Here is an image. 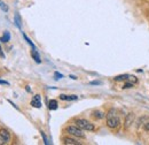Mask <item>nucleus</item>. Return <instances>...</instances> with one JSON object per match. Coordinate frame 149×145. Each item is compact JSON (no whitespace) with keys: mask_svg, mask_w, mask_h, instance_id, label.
Listing matches in <instances>:
<instances>
[{"mask_svg":"<svg viewBox=\"0 0 149 145\" xmlns=\"http://www.w3.org/2000/svg\"><path fill=\"white\" fill-rule=\"evenodd\" d=\"M10 142V134L6 129L0 130V145H6Z\"/></svg>","mask_w":149,"mask_h":145,"instance_id":"obj_4","label":"nucleus"},{"mask_svg":"<svg viewBox=\"0 0 149 145\" xmlns=\"http://www.w3.org/2000/svg\"><path fill=\"white\" fill-rule=\"evenodd\" d=\"M63 143L67 145H78L80 144L78 141H76V139H73V138H70V137H64L63 138Z\"/></svg>","mask_w":149,"mask_h":145,"instance_id":"obj_7","label":"nucleus"},{"mask_svg":"<svg viewBox=\"0 0 149 145\" xmlns=\"http://www.w3.org/2000/svg\"><path fill=\"white\" fill-rule=\"evenodd\" d=\"M9 39H10V35H9V32L8 31H5L3 32V36L1 37V42L2 43H7V42H9Z\"/></svg>","mask_w":149,"mask_h":145,"instance_id":"obj_13","label":"nucleus"},{"mask_svg":"<svg viewBox=\"0 0 149 145\" xmlns=\"http://www.w3.org/2000/svg\"><path fill=\"white\" fill-rule=\"evenodd\" d=\"M60 99L61 100H77L78 97L75 96V94H71V96H67V94H61L60 96Z\"/></svg>","mask_w":149,"mask_h":145,"instance_id":"obj_9","label":"nucleus"},{"mask_svg":"<svg viewBox=\"0 0 149 145\" xmlns=\"http://www.w3.org/2000/svg\"><path fill=\"white\" fill-rule=\"evenodd\" d=\"M31 106L36 107V108H40L41 107V99H40V96L39 94H36L32 100H31Z\"/></svg>","mask_w":149,"mask_h":145,"instance_id":"obj_6","label":"nucleus"},{"mask_svg":"<svg viewBox=\"0 0 149 145\" xmlns=\"http://www.w3.org/2000/svg\"><path fill=\"white\" fill-rule=\"evenodd\" d=\"M119 124H120V120L115 114V110H110V112L107 115V126L111 129H116Z\"/></svg>","mask_w":149,"mask_h":145,"instance_id":"obj_1","label":"nucleus"},{"mask_svg":"<svg viewBox=\"0 0 149 145\" xmlns=\"http://www.w3.org/2000/svg\"><path fill=\"white\" fill-rule=\"evenodd\" d=\"M15 23H16V26L19 27V29H22L21 17H20V14H19V13H16V14H15Z\"/></svg>","mask_w":149,"mask_h":145,"instance_id":"obj_14","label":"nucleus"},{"mask_svg":"<svg viewBox=\"0 0 149 145\" xmlns=\"http://www.w3.org/2000/svg\"><path fill=\"white\" fill-rule=\"evenodd\" d=\"M144 130L147 131V133H149V122H147V123L144 126Z\"/></svg>","mask_w":149,"mask_h":145,"instance_id":"obj_20","label":"nucleus"},{"mask_svg":"<svg viewBox=\"0 0 149 145\" xmlns=\"http://www.w3.org/2000/svg\"><path fill=\"white\" fill-rule=\"evenodd\" d=\"M128 77H130V75L124 74V75H118V76H116L114 80H115L116 82H120V81H126V80H128Z\"/></svg>","mask_w":149,"mask_h":145,"instance_id":"obj_11","label":"nucleus"},{"mask_svg":"<svg viewBox=\"0 0 149 145\" xmlns=\"http://www.w3.org/2000/svg\"><path fill=\"white\" fill-rule=\"evenodd\" d=\"M48 108L49 110H52V111H55L56 108H58V101L56 100H49L48 101Z\"/></svg>","mask_w":149,"mask_h":145,"instance_id":"obj_10","label":"nucleus"},{"mask_svg":"<svg viewBox=\"0 0 149 145\" xmlns=\"http://www.w3.org/2000/svg\"><path fill=\"white\" fill-rule=\"evenodd\" d=\"M0 8H1L3 12H8V7H7V5H6L3 1H1V0H0Z\"/></svg>","mask_w":149,"mask_h":145,"instance_id":"obj_15","label":"nucleus"},{"mask_svg":"<svg viewBox=\"0 0 149 145\" xmlns=\"http://www.w3.org/2000/svg\"><path fill=\"white\" fill-rule=\"evenodd\" d=\"M31 56H32V58L34 59V61H36L37 63H40V62H41V60H40V56H39V53L37 52V50H36V49H32V51H31Z\"/></svg>","mask_w":149,"mask_h":145,"instance_id":"obj_8","label":"nucleus"},{"mask_svg":"<svg viewBox=\"0 0 149 145\" xmlns=\"http://www.w3.org/2000/svg\"><path fill=\"white\" fill-rule=\"evenodd\" d=\"M70 77H71L72 80H76V78H77V77H76V76H73V75H70Z\"/></svg>","mask_w":149,"mask_h":145,"instance_id":"obj_24","label":"nucleus"},{"mask_svg":"<svg viewBox=\"0 0 149 145\" xmlns=\"http://www.w3.org/2000/svg\"><path fill=\"white\" fill-rule=\"evenodd\" d=\"M76 126H78L80 129L86 130V131H93L95 129L94 124L91 123L87 120H85V119H77L76 120Z\"/></svg>","mask_w":149,"mask_h":145,"instance_id":"obj_2","label":"nucleus"},{"mask_svg":"<svg viewBox=\"0 0 149 145\" xmlns=\"http://www.w3.org/2000/svg\"><path fill=\"white\" fill-rule=\"evenodd\" d=\"M40 134H41V136H43V138H44V142H45V144H49V142H48V139L46 138V136H45V134H44L43 131H40Z\"/></svg>","mask_w":149,"mask_h":145,"instance_id":"obj_18","label":"nucleus"},{"mask_svg":"<svg viewBox=\"0 0 149 145\" xmlns=\"http://www.w3.org/2000/svg\"><path fill=\"white\" fill-rule=\"evenodd\" d=\"M67 131L72 135V136H76V137H79V138H85V135L83 133V129H80L78 126H69L67 128Z\"/></svg>","mask_w":149,"mask_h":145,"instance_id":"obj_3","label":"nucleus"},{"mask_svg":"<svg viewBox=\"0 0 149 145\" xmlns=\"http://www.w3.org/2000/svg\"><path fill=\"white\" fill-rule=\"evenodd\" d=\"M93 117L96 119V120L103 119V117H104V113L101 112V111H95V112H93Z\"/></svg>","mask_w":149,"mask_h":145,"instance_id":"obj_12","label":"nucleus"},{"mask_svg":"<svg viewBox=\"0 0 149 145\" xmlns=\"http://www.w3.org/2000/svg\"><path fill=\"white\" fill-rule=\"evenodd\" d=\"M0 56H1L2 58H5V54L2 53V50H1V47H0Z\"/></svg>","mask_w":149,"mask_h":145,"instance_id":"obj_23","label":"nucleus"},{"mask_svg":"<svg viewBox=\"0 0 149 145\" xmlns=\"http://www.w3.org/2000/svg\"><path fill=\"white\" fill-rule=\"evenodd\" d=\"M0 84H5V85H9V83H8V82H6V81H0Z\"/></svg>","mask_w":149,"mask_h":145,"instance_id":"obj_22","label":"nucleus"},{"mask_svg":"<svg viewBox=\"0 0 149 145\" xmlns=\"http://www.w3.org/2000/svg\"><path fill=\"white\" fill-rule=\"evenodd\" d=\"M23 37H24V39H25V40H27V42H28V44H29V45H31V47H32V49H36V46H34V45H33V43H32V42H31V40H30L29 38H28V36H27V35H25V33H23Z\"/></svg>","mask_w":149,"mask_h":145,"instance_id":"obj_16","label":"nucleus"},{"mask_svg":"<svg viewBox=\"0 0 149 145\" xmlns=\"http://www.w3.org/2000/svg\"><path fill=\"white\" fill-rule=\"evenodd\" d=\"M89 84H91V85H100V84H102V83H101L100 81H93V82H91Z\"/></svg>","mask_w":149,"mask_h":145,"instance_id":"obj_19","label":"nucleus"},{"mask_svg":"<svg viewBox=\"0 0 149 145\" xmlns=\"http://www.w3.org/2000/svg\"><path fill=\"white\" fill-rule=\"evenodd\" d=\"M55 76H56V80H58V78H62V77H63V75H62V74H60V73H58V71L55 73Z\"/></svg>","mask_w":149,"mask_h":145,"instance_id":"obj_21","label":"nucleus"},{"mask_svg":"<svg viewBox=\"0 0 149 145\" xmlns=\"http://www.w3.org/2000/svg\"><path fill=\"white\" fill-rule=\"evenodd\" d=\"M133 87V82H126L125 84H124V89H130V87Z\"/></svg>","mask_w":149,"mask_h":145,"instance_id":"obj_17","label":"nucleus"},{"mask_svg":"<svg viewBox=\"0 0 149 145\" xmlns=\"http://www.w3.org/2000/svg\"><path fill=\"white\" fill-rule=\"evenodd\" d=\"M134 119H135V115L133 113H130V114L126 115V117H125V123H124L125 129H128L132 126V123H134Z\"/></svg>","mask_w":149,"mask_h":145,"instance_id":"obj_5","label":"nucleus"}]
</instances>
